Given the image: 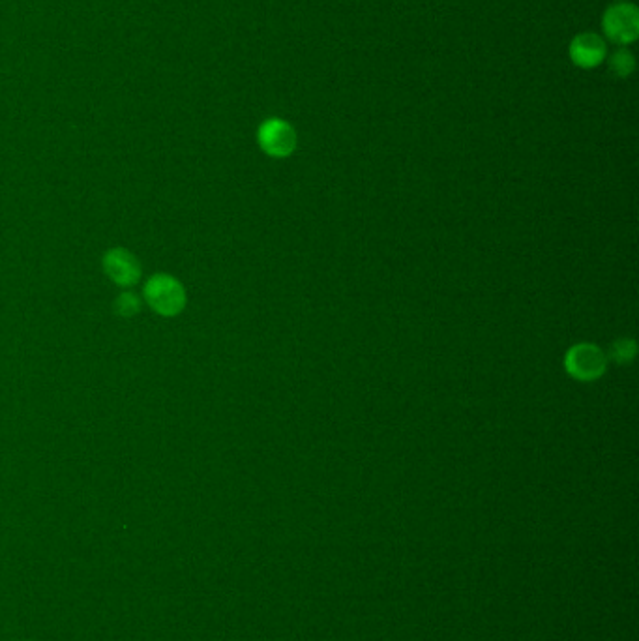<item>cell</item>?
<instances>
[{"instance_id": "9c48e42d", "label": "cell", "mask_w": 639, "mask_h": 641, "mask_svg": "<svg viewBox=\"0 0 639 641\" xmlns=\"http://www.w3.org/2000/svg\"><path fill=\"white\" fill-rule=\"evenodd\" d=\"M117 310H119V314L126 315V317L137 314L139 312V299L132 293H124L117 300Z\"/></svg>"}, {"instance_id": "7a4b0ae2", "label": "cell", "mask_w": 639, "mask_h": 641, "mask_svg": "<svg viewBox=\"0 0 639 641\" xmlns=\"http://www.w3.org/2000/svg\"><path fill=\"white\" fill-rule=\"evenodd\" d=\"M145 299L154 312L165 317H173L182 312L186 304V293L179 280L158 274L150 278L149 284L145 285Z\"/></svg>"}, {"instance_id": "277c9868", "label": "cell", "mask_w": 639, "mask_h": 641, "mask_svg": "<svg viewBox=\"0 0 639 641\" xmlns=\"http://www.w3.org/2000/svg\"><path fill=\"white\" fill-rule=\"evenodd\" d=\"M257 141L263 152L272 158H287L297 149L295 128L282 119H268L259 126Z\"/></svg>"}, {"instance_id": "52a82bcc", "label": "cell", "mask_w": 639, "mask_h": 641, "mask_svg": "<svg viewBox=\"0 0 639 641\" xmlns=\"http://www.w3.org/2000/svg\"><path fill=\"white\" fill-rule=\"evenodd\" d=\"M610 70L613 72V75L621 77V79H626L630 75L634 74L636 70V59L634 55L626 49V47H621L617 51H613L610 57Z\"/></svg>"}, {"instance_id": "8992f818", "label": "cell", "mask_w": 639, "mask_h": 641, "mask_svg": "<svg viewBox=\"0 0 639 641\" xmlns=\"http://www.w3.org/2000/svg\"><path fill=\"white\" fill-rule=\"evenodd\" d=\"M105 272L109 274V278L119 285H134L137 284L139 276H141V269L139 263L134 255L122 248H115L109 254L105 255Z\"/></svg>"}, {"instance_id": "5b68a950", "label": "cell", "mask_w": 639, "mask_h": 641, "mask_svg": "<svg viewBox=\"0 0 639 641\" xmlns=\"http://www.w3.org/2000/svg\"><path fill=\"white\" fill-rule=\"evenodd\" d=\"M568 55L581 70H593L608 59V45L595 32H581L568 45Z\"/></svg>"}, {"instance_id": "6da1fadb", "label": "cell", "mask_w": 639, "mask_h": 641, "mask_svg": "<svg viewBox=\"0 0 639 641\" xmlns=\"http://www.w3.org/2000/svg\"><path fill=\"white\" fill-rule=\"evenodd\" d=\"M602 29L606 38L613 44H634L639 36V10L638 6L630 2H617L610 6L602 17Z\"/></svg>"}, {"instance_id": "ba28073f", "label": "cell", "mask_w": 639, "mask_h": 641, "mask_svg": "<svg viewBox=\"0 0 639 641\" xmlns=\"http://www.w3.org/2000/svg\"><path fill=\"white\" fill-rule=\"evenodd\" d=\"M634 355H636V343L632 340H619L611 349V357L617 362H628Z\"/></svg>"}, {"instance_id": "3957f363", "label": "cell", "mask_w": 639, "mask_h": 641, "mask_svg": "<svg viewBox=\"0 0 639 641\" xmlns=\"http://www.w3.org/2000/svg\"><path fill=\"white\" fill-rule=\"evenodd\" d=\"M606 366H608V357L593 343H578L570 347L566 353V372L583 383L596 381L602 373L606 372Z\"/></svg>"}]
</instances>
